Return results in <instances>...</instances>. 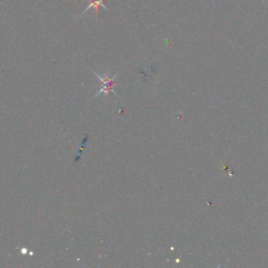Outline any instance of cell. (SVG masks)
Listing matches in <instances>:
<instances>
[{
  "mask_svg": "<svg viewBox=\"0 0 268 268\" xmlns=\"http://www.w3.org/2000/svg\"><path fill=\"white\" fill-rule=\"evenodd\" d=\"M94 74H95V77H96L97 79H100V81H101V85H102V87H101L100 91L95 94V96L100 95V94H102V93L105 94L106 96H108L109 93H111V92H114V93H115V91H114V86H115V84H114V79L116 78V75H114L113 78H110V77H109V72H108V71L106 72L105 77H101L100 75H97L96 72H94Z\"/></svg>",
  "mask_w": 268,
  "mask_h": 268,
  "instance_id": "cell-1",
  "label": "cell"
},
{
  "mask_svg": "<svg viewBox=\"0 0 268 268\" xmlns=\"http://www.w3.org/2000/svg\"><path fill=\"white\" fill-rule=\"evenodd\" d=\"M86 2H88L89 5L87 6L86 9H85L84 13H85V12H86L88 9H90V8H94L95 11H96V15H97V14H99V9H100V7H103V8L107 9L106 6L104 5L105 0H86Z\"/></svg>",
  "mask_w": 268,
  "mask_h": 268,
  "instance_id": "cell-2",
  "label": "cell"
}]
</instances>
